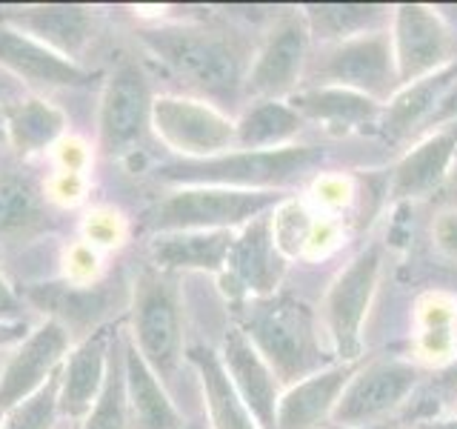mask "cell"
<instances>
[{
    "mask_svg": "<svg viewBox=\"0 0 457 429\" xmlns=\"http://www.w3.org/2000/svg\"><path fill=\"white\" fill-rule=\"evenodd\" d=\"M143 43L183 78L192 89L212 100H235L246 83V55L237 38L212 26H161L146 29Z\"/></svg>",
    "mask_w": 457,
    "mask_h": 429,
    "instance_id": "cell-1",
    "label": "cell"
},
{
    "mask_svg": "<svg viewBox=\"0 0 457 429\" xmlns=\"http://www.w3.org/2000/svg\"><path fill=\"white\" fill-rule=\"evenodd\" d=\"M263 355L278 383L292 386L323 369L314 315L295 298H252L237 324Z\"/></svg>",
    "mask_w": 457,
    "mask_h": 429,
    "instance_id": "cell-2",
    "label": "cell"
},
{
    "mask_svg": "<svg viewBox=\"0 0 457 429\" xmlns=\"http://www.w3.org/2000/svg\"><path fill=\"white\" fill-rule=\"evenodd\" d=\"M320 152L314 147L283 149H232L206 161H171L157 166V178L171 186H226V189L278 192L314 166Z\"/></svg>",
    "mask_w": 457,
    "mask_h": 429,
    "instance_id": "cell-3",
    "label": "cell"
},
{
    "mask_svg": "<svg viewBox=\"0 0 457 429\" xmlns=\"http://www.w3.org/2000/svg\"><path fill=\"white\" fill-rule=\"evenodd\" d=\"M280 204L278 192L226 189V186H178L149 212L157 232H232Z\"/></svg>",
    "mask_w": 457,
    "mask_h": 429,
    "instance_id": "cell-4",
    "label": "cell"
},
{
    "mask_svg": "<svg viewBox=\"0 0 457 429\" xmlns=\"http://www.w3.org/2000/svg\"><path fill=\"white\" fill-rule=\"evenodd\" d=\"M129 338L157 378L163 383L175 381L183 364V307L171 272L154 266L140 272Z\"/></svg>",
    "mask_w": 457,
    "mask_h": 429,
    "instance_id": "cell-5",
    "label": "cell"
},
{
    "mask_svg": "<svg viewBox=\"0 0 457 429\" xmlns=\"http://www.w3.org/2000/svg\"><path fill=\"white\" fill-rule=\"evenodd\" d=\"M306 78L312 86H337L371 100L397 95V72L389 32H369L361 38L323 46L320 55L309 61Z\"/></svg>",
    "mask_w": 457,
    "mask_h": 429,
    "instance_id": "cell-6",
    "label": "cell"
},
{
    "mask_svg": "<svg viewBox=\"0 0 457 429\" xmlns=\"http://www.w3.org/2000/svg\"><path fill=\"white\" fill-rule=\"evenodd\" d=\"M152 129L163 147L183 155V161H206L237 149V121L200 97H154Z\"/></svg>",
    "mask_w": 457,
    "mask_h": 429,
    "instance_id": "cell-7",
    "label": "cell"
},
{
    "mask_svg": "<svg viewBox=\"0 0 457 429\" xmlns=\"http://www.w3.org/2000/svg\"><path fill=\"white\" fill-rule=\"evenodd\" d=\"M383 266L380 243L366 247L354 261L340 272L335 283L328 286L323 300L326 332L343 364H357L363 349V321L371 307V295L378 290Z\"/></svg>",
    "mask_w": 457,
    "mask_h": 429,
    "instance_id": "cell-8",
    "label": "cell"
},
{
    "mask_svg": "<svg viewBox=\"0 0 457 429\" xmlns=\"http://www.w3.org/2000/svg\"><path fill=\"white\" fill-rule=\"evenodd\" d=\"M392 52L397 89L454 63V35L435 9L406 4L392 12Z\"/></svg>",
    "mask_w": 457,
    "mask_h": 429,
    "instance_id": "cell-9",
    "label": "cell"
},
{
    "mask_svg": "<svg viewBox=\"0 0 457 429\" xmlns=\"http://www.w3.org/2000/svg\"><path fill=\"white\" fill-rule=\"evenodd\" d=\"M154 95L137 63H120L112 72L97 112V147L106 157L129 152L152 129Z\"/></svg>",
    "mask_w": 457,
    "mask_h": 429,
    "instance_id": "cell-10",
    "label": "cell"
},
{
    "mask_svg": "<svg viewBox=\"0 0 457 429\" xmlns=\"http://www.w3.org/2000/svg\"><path fill=\"white\" fill-rule=\"evenodd\" d=\"M309 26L303 14H286L269 29L246 72V89L254 100H280L295 95L309 69Z\"/></svg>",
    "mask_w": 457,
    "mask_h": 429,
    "instance_id": "cell-11",
    "label": "cell"
},
{
    "mask_svg": "<svg viewBox=\"0 0 457 429\" xmlns=\"http://www.w3.org/2000/svg\"><path fill=\"white\" fill-rule=\"evenodd\" d=\"M420 381V369L411 361L400 358H383L371 361L363 369H354L352 381L343 390L332 421L340 426L363 429L375 424L383 415L395 412L414 392Z\"/></svg>",
    "mask_w": 457,
    "mask_h": 429,
    "instance_id": "cell-12",
    "label": "cell"
},
{
    "mask_svg": "<svg viewBox=\"0 0 457 429\" xmlns=\"http://www.w3.org/2000/svg\"><path fill=\"white\" fill-rule=\"evenodd\" d=\"M69 355V332L61 321H43L18 347L9 349L0 378V412L18 407L46 386Z\"/></svg>",
    "mask_w": 457,
    "mask_h": 429,
    "instance_id": "cell-13",
    "label": "cell"
},
{
    "mask_svg": "<svg viewBox=\"0 0 457 429\" xmlns=\"http://www.w3.org/2000/svg\"><path fill=\"white\" fill-rule=\"evenodd\" d=\"M220 361L226 366L228 381L235 383L243 404L249 407L254 421L261 429H278V400H280V383L275 372L269 369L263 355L254 349V343L246 332L232 324L226 329L220 343Z\"/></svg>",
    "mask_w": 457,
    "mask_h": 429,
    "instance_id": "cell-14",
    "label": "cell"
},
{
    "mask_svg": "<svg viewBox=\"0 0 457 429\" xmlns=\"http://www.w3.org/2000/svg\"><path fill=\"white\" fill-rule=\"evenodd\" d=\"M223 272L240 295L269 298L286 272V257L271 232V212L254 218L235 235Z\"/></svg>",
    "mask_w": 457,
    "mask_h": 429,
    "instance_id": "cell-15",
    "label": "cell"
},
{
    "mask_svg": "<svg viewBox=\"0 0 457 429\" xmlns=\"http://www.w3.org/2000/svg\"><path fill=\"white\" fill-rule=\"evenodd\" d=\"M114 343H118V332H112L109 326H100L66 355L61 366V395H57L61 415L83 421L95 409L109 378Z\"/></svg>",
    "mask_w": 457,
    "mask_h": 429,
    "instance_id": "cell-16",
    "label": "cell"
},
{
    "mask_svg": "<svg viewBox=\"0 0 457 429\" xmlns=\"http://www.w3.org/2000/svg\"><path fill=\"white\" fill-rule=\"evenodd\" d=\"M0 66L26 83L49 86V89H54V86L80 89V86H89L97 78V72L83 69L78 61L43 46L35 38L14 32L9 26H0Z\"/></svg>",
    "mask_w": 457,
    "mask_h": 429,
    "instance_id": "cell-17",
    "label": "cell"
},
{
    "mask_svg": "<svg viewBox=\"0 0 457 429\" xmlns=\"http://www.w3.org/2000/svg\"><path fill=\"white\" fill-rule=\"evenodd\" d=\"M123 395L129 429H183L186 421L166 383L143 361L129 335H123Z\"/></svg>",
    "mask_w": 457,
    "mask_h": 429,
    "instance_id": "cell-18",
    "label": "cell"
},
{
    "mask_svg": "<svg viewBox=\"0 0 457 429\" xmlns=\"http://www.w3.org/2000/svg\"><path fill=\"white\" fill-rule=\"evenodd\" d=\"M357 364H332L314 375L286 386L278 400V429H320L352 381Z\"/></svg>",
    "mask_w": 457,
    "mask_h": 429,
    "instance_id": "cell-19",
    "label": "cell"
},
{
    "mask_svg": "<svg viewBox=\"0 0 457 429\" xmlns=\"http://www.w3.org/2000/svg\"><path fill=\"white\" fill-rule=\"evenodd\" d=\"M0 26L35 38L43 46L75 61V55L92 40L95 18L83 6H26L6 9L0 14Z\"/></svg>",
    "mask_w": 457,
    "mask_h": 429,
    "instance_id": "cell-20",
    "label": "cell"
},
{
    "mask_svg": "<svg viewBox=\"0 0 457 429\" xmlns=\"http://www.w3.org/2000/svg\"><path fill=\"white\" fill-rule=\"evenodd\" d=\"M186 358H189V364L197 369L209 429H261L254 421V415L249 412V407L243 404V398L237 395L235 383L228 381L226 366L218 352L209 347H192Z\"/></svg>",
    "mask_w": 457,
    "mask_h": 429,
    "instance_id": "cell-21",
    "label": "cell"
},
{
    "mask_svg": "<svg viewBox=\"0 0 457 429\" xmlns=\"http://www.w3.org/2000/svg\"><path fill=\"white\" fill-rule=\"evenodd\" d=\"M235 232H157L149 243L152 266L163 272H223Z\"/></svg>",
    "mask_w": 457,
    "mask_h": 429,
    "instance_id": "cell-22",
    "label": "cell"
},
{
    "mask_svg": "<svg viewBox=\"0 0 457 429\" xmlns=\"http://www.w3.org/2000/svg\"><path fill=\"white\" fill-rule=\"evenodd\" d=\"M0 114H4V135L21 155L46 152L66 132V114L43 97L14 100Z\"/></svg>",
    "mask_w": 457,
    "mask_h": 429,
    "instance_id": "cell-23",
    "label": "cell"
},
{
    "mask_svg": "<svg viewBox=\"0 0 457 429\" xmlns=\"http://www.w3.org/2000/svg\"><path fill=\"white\" fill-rule=\"evenodd\" d=\"M289 104L303 121H320L328 129H352L375 121L380 104L366 95H357L337 86H309L289 97Z\"/></svg>",
    "mask_w": 457,
    "mask_h": 429,
    "instance_id": "cell-24",
    "label": "cell"
},
{
    "mask_svg": "<svg viewBox=\"0 0 457 429\" xmlns=\"http://www.w3.org/2000/svg\"><path fill=\"white\" fill-rule=\"evenodd\" d=\"M454 147H457V129L452 126L426 138L420 147H414L395 169L392 178L395 198H420L426 192H432L443 181V175H446Z\"/></svg>",
    "mask_w": 457,
    "mask_h": 429,
    "instance_id": "cell-25",
    "label": "cell"
},
{
    "mask_svg": "<svg viewBox=\"0 0 457 429\" xmlns=\"http://www.w3.org/2000/svg\"><path fill=\"white\" fill-rule=\"evenodd\" d=\"M289 100H254L237 121V149H283L303 129Z\"/></svg>",
    "mask_w": 457,
    "mask_h": 429,
    "instance_id": "cell-26",
    "label": "cell"
},
{
    "mask_svg": "<svg viewBox=\"0 0 457 429\" xmlns=\"http://www.w3.org/2000/svg\"><path fill=\"white\" fill-rule=\"evenodd\" d=\"M454 80H457V63H449L446 69L435 72V75L397 89L389 109H386V129L392 135H409L414 126H428L437 104Z\"/></svg>",
    "mask_w": 457,
    "mask_h": 429,
    "instance_id": "cell-27",
    "label": "cell"
},
{
    "mask_svg": "<svg viewBox=\"0 0 457 429\" xmlns=\"http://www.w3.org/2000/svg\"><path fill=\"white\" fill-rule=\"evenodd\" d=\"M303 21L309 35L318 38L323 46L361 38L369 32H380L383 23L392 21V12L383 6H357V4H328V6H306Z\"/></svg>",
    "mask_w": 457,
    "mask_h": 429,
    "instance_id": "cell-28",
    "label": "cell"
},
{
    "mask_svg": "<svg viewBox=\"0 0 457 429\" xmlns=\"http://www.w3.org/2000/svg\"><path fill=\"white\" fill-rule=\"evenodd\" d=\"M43 198L37 186L23 175L0 178V235L21 232L40 221Z\"/></svg>",
    "mask_w": 457,
    "mask_h": 429,
    "instance_id": "cell-29",
    "label": "cell"
},
{
    "mask_svg": "<svg viewBox=\"0 0 457 429\" xmlns=\"http://www.w3.org/2000/svg\"><path fill=\"white\" fill-rule=\"evenodd\" d=\"M78 429H129L126 395H123V335L120 332L112 352V366H109L104 392H100L95 409L86 415Z\"/></svg>",
    "mask_w": 457,
    "mask_h": 429,
    "instance_id": "cell-30",
    "label": "cell"
},
{
    "mask_svg": "<svg viewBox=\"0 0 457 429\" xmlns=\"http://www.w3.org/2000/svg\"><path fill=\"white\" fill-rule=\"evenodd\" d=\"M57 395H61V372H57L46 386H40L32 398H26L18 407L6 409L0 429H52L57 415H61Z\"/></svg>",
    "mask_w": 457,
    "mask_h": 429,
    "instance_id": "cell-31",
    "label": "cell"
},
{
    "mask_svg": "<svg viewBox=\"0 0 457 429\" xmlns=\"http://www.w3.org/2000/svg\"><path fill=\"white\" fill-rule=\"evenodd\" d=\"M314 223L318 221H312L306 206H300L297 200H280V204L271 209V232H275V243L283 252V257L306 252Z\"/></svg>",
    "mask_w": 457,
    "mask_h": 429,
    "instance_id": "cell-32",
    "label": "cell"
},
{
    "mask_svg": "<svg viewBox=\"0 0 457 429\" xmlns=\"http://www.w3.org/2000/svg\"><path fill=\"white\" fill-rule=\"evenodd\" d=\"M454 326H440V329H423L420 332V341L418 347L426 358H432V361H443V358H449L454 352Z\"/></svg>",
    "mask_w": 457,
    "mask_h": 429,
    "instance_id": "cell-33",
    "label": "cell"
},
{
    "mask_svg": "<svg viewBox=\"0 0 457 429\" xmlns=\"http://www.w3.org/2000/svg\"><path fill=\"white\" fill-rule=\"evenodd\" d=\"M0 321H23V300L4 275H0Z\"/></svg>",
    "mask_w": 457,
    "mask_h": 429,
    "instance_id": "cell-34",
    "label": "cell"
},
{
    "mask_svg": "<svg viewBox=\"0 0 457 429\" xmlns=\"http://www.w3.org/2000/svg\"><path fill=\"white\" fill-rule=\"evenodd\" d=\"M435 240L443 252L457 255V212L440 214L437 223H435Z\"/></svg>",
    "mask_w": 457,
    "mask_h": 429,
    "instance_id": "cell-35",
    "label": "cell"
},
{
    "mask_svg": "<svg viewBox=\"0 0 457 429\" xmlns=\"http://www.w3.org/2000/svg\"><path fill=\"white\" fill-rule=\"evenodd\" d=\"M318 198L328 206H343L349 198V186L343 178H323L318 181Z\"/></svg>",
    "mask_w": 457,
    "mask_h": 429,
    "instance_id": "cell-36",
    "label": "cell"
},
{
    "mask_svg": "<svg viewBox=\"0 0 457 429\" xmlns=\"http://www.w3.org/2000/svg\"><path fill=\"white\" fill-rule=\"evenodd\" d=\"M32 332L26 321H0V352L14 349L18 343Z\"/></svg>",
    "mask_w": 457,
    "mask_h": 429,
    "instance_id": "cell-37",
    "label": "cell"
},
{
    "mask_svg": "<svg viewBox=\"0 0 457 429\" xmlns=\"http://www.w3.org/2000/svg\"><path fill=\"white\" fill-rule=\"evenodd\" d=\"M426 429H457V418H452V421H432Z\"/></svg>",
    "mask_w": 457,
    "mask_h": 429,
    "instance_id": "cell-38",
    "label": "cell"
},
{
    "mask_svg": "<svg viewBox=\"0 0 457 429\" xmlns=\"http://www.w3.org/2000/svg\"><path fill=\"white\" fill-rule=\"evenodd\" d=\"M6 355H9V352H0V378H4V366H6Z\"/></svg>",
    "mask_w": 457,
    "mask_h": 429,
    "instance_id": "cell-39",
    "label": "cell"
},
{
    "mask_svg": "<svg viewBox=\"0 0 457 429\" xmlns=\"http://www.w3.org/2000/svg\"><path fill=\"white\" fill-rule=\"evenodd\" d=\"M183 429H209V424H186Z\"/></svg>",
    "mask_w": 457,
    "mask_h": 429,
    "instance_id": "cell-40",
    "label": "cell"
},
{
    "mask_svg": "<svg viewBox=\"0 0 457 429\" xmlns=\"http://www.w3.org/2000/svg\"><path fill=\"white\" fill-rule=\"evenodd\" d=\"M0 112H4V106H0ZM0 135H4V114H0Z\"/></svg>",
    "mask_w": 457,
    "mask_h": 429,
    "instance_id": "cell-41",
    "label": "cell"
},
{
    "mask_svg": "<svg viewBox=\"0 0 457 429\" xmlns=\"http://www.w3.org/2000/svg\"><path fill=\"white\" fill-rule=\"evenodd\" d=\"M0 421H4V412H0Z\"/></svg>",
    "mask_w": 457,
    "mask_h": 429,
    "instance_id": "cell-42",
    "label": "cell"
},
{
    "mask_svg": "<svg viewBox=\"0 0 457 429\" xmlns=\"http://www.w3.org/2000/svg\"><path fill=\"white\" fill-rule=\"evenodd\" d=\"M363 429H375V426H363Z\"/></svg>",
    "mask_w": 457,
    "mask_h": 429,
    "instance_id": "cell-43",
    "label": "cell"
},
{
    "mask_svg": "<svg viewBox=\"0 0 457 429\" xmlns=\"http://www.w3.org/2000/svg\"><path fill=\"white\" fill-rule=\"evenodd\" d=\"M452 129H457V126H452Z\"/></svg>",
    "mask_w": 457,
    "mask_h": 429,
    "instance_id": "cell-44",
    "label": "cell"
}]
</instances>
